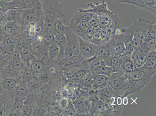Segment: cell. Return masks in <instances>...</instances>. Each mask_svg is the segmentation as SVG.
<instances>
[{
	"instance_id": "d6986e66",
	"label": "cell",
	"mask_w": 156,
	"mask_h": 116,
	"mask_svg": "<svg viewBox=\"0 0 156 116\" xmlns=\"http://www.w3.org/2000/svg\"><path fill=\"white\" fill-rule=\"evenodd\" d=\"M140 47L141 48L143 52L147 55L150 52L156 51V48L152 47L151 45L147 42H143L140 45Z\"/></svg>"
},
{
	"instance_id": "7a4b0ae2",
	"label": "cell",
	"mask_w": 156,
	"mask_h": 116,
	"mask_svg": "<svg viewBox=\"0 0 156 116\" xmlns=\"http://www.w3.org/2000/svg\"><path fill=\"white\" fill-rule=\"evenodd\" d=\"M43 3V27L51 32L55 21L65 18L63 7L59 0H44Z\"/></svg>"
},
{
	"instance_id": "44dd1931",
	"label": "cell",
	"mask_w": 156,
	"mask_h": 116,
	"mask_svg": "<svg viewBox=\"0 0 156 116\" xmlns=\"http://www.w3.org/2000/svg\"><path fill=\"white\" fill-rule=\"evenodd\" d=\"M156 58L155 59H147L145 63L142 67L147 69H156Z\"/></svg>"
},
{
	"instance_id": "7c38bea8",
	"label": "cell",
	"mask_w": 156,
	"mask_h": 116,
	"mask_svg": "<svg viewBox=\"0 0 156 116\" xmlns=\"http://www.w3.org/2000/svg\"><path fill=\"white\" fill-rule=\"evenodd\" d=\"M100 45L101 49L100 54L98 56L104 61L105 64L108 66L111 58L114 55L112 49L108 42Z\"/></svg>"
},
{
	"instance_id": "7402d4cb",
	"label": "cell",
	"mask_w": 156,
	"mask_h": 116,
	"mask_svg": "<svg viewBox=\"0 0 156 116\" xmlns=\"http://www.w3.org/2000/svg\"><path fill=\"white\" fill-rule=\"evenodd\" d=\"M27 92L28 90L26 85L23 84L20 85L17 90V93L18 96H20V97H24V96L26 95L27 94Z\"/></svg>"
},
{
	"instance_id": "6da1fadb",
	"label": "cell",
	"mask_w": 156,
	"mask_h": 116,
	"mask_svg": "<svg viewBox=\"0 0 156 116\" xmlns=\"http://www.w3.org/2000/svg\"><path fill=\"white\" fill-rule=\"evenodd\" d=\"M156 70V69L141 67L128 73V78L125 82L127 89V95L142 90L155 74Z\"/></svg>"
},
{
	"instance_id": "277c9868",
	"label": "cell",
	"mask_w": 156,
	"mask_h": 116,
	"mask_svg": "<svg viewBox=\"0 0 156 116\" xmlns=\"http://www.w3.org/2000/svg\"><path fill=\"white\" fill-rule=\"evenodd\" d=\"M128 78V73L124 71L116 72L108 77V84L115 93L127 96V89L125 82Z\"/></svg>"
},
{
	"instance_id": "ac0fdd59",
	"label": "cell",
	"mask_w": 156,
	"mask_h": 116,
	"mask_svg": "<svg viewBox=\"0 0 156 116\" xmlns=\"http://www.w3.org/2000/svg\"><path fill=\"white\" fill-rule=\"evenodd\" d=\"M156 23H154L147 32L144 38V42H147L153 39H156Z\"/></svg>"
},
{
	"instance_id": "2e32d148",
	"label": "cell",
	"mask_w": 156,
	"mask_h": 116,
	"mask_svg": "<svg viewBox=\"0 0 156 116\" xmlns=\"http://www.w3.org/2000/svg\"><path fill=\"white\" fill-rule=\"evenodd\" d=\"M3 88L9 92H12L16 87V83L15 80L10 78H5L1 80Z\"/></svg>"
},
{
	"instance_id": "4316f807",
	"label": "cell",
	"mask_w": 156,
	"mask_h": 116,
	"mask_svg": "<svg viewBox=\"0 0 156 116\" xmlns=\"http://www.w3.org/2000/svg\"><path fill=\"white\" fill-rule=\"evenodd\" d=\"M1 37L0 36V43H1Z\"/></svg>"
},
{
	"instance_id": "ba28073f",
	"label": "cell",
	"mask_w": 156,
	"mask_h": 116,
	"mask_svg": "<svg viewBox=\"0 0 156 116\" xmlns=\"http://www.w3.org/2000/svg\"><path fill=\"white\" fill-rule=\"evenodd\" d=\"M108 2H105V0H103L101 3H89L87 5L88 7V9H83L80 8L78 10L82 12H91L99 17L114 13L108 9Z\"/></svg>"
},
{
	"instance_id": "cb8c5ba5",
	"label": "cell",
	"mask_w": 156,
	"mask_h": 116,
	"mask_svg": "<svg viewBox=\"0 0 156 116\" xmlns=\"http://www.w3.org/2000/svg\"><path fill=\"white\" fill-rule=\"evenodd\" d=\"M24 75V78L27 81H30L33 79V73L29 70H27L25 71Z\"/></svg>"
},
{
	"instance_id": "ffe728a7",
	"label": "cell",
	"mask_w": 156,
	"mask_h": 116,
	"mask_svg": "<svg viewBox=\"0 0 156 116\" xmlns=\"http://www.w3.org/2000/svg\"><path fill=\"white\" fill-rule=\"evenodd\" d=\"M23 107V102L22 99L19 96H16L15 97L14 103V109L17 111H22Z\"/></svg>"
},
{
	"instance_id": "5bb4252c",
	"label": "cell",
	"mask_w": 156,
	"mask_h": 116,
	"mask_svg": "<svg viewBox=\"0 0 156 116\" xmlns=\"http://www.w3.org/2000/svg\"><path fill=\"white\" fill-rule=\"evenodd\" d=\"M137 68L131 56H125L122 57V70L125 73H129L134 71Z\"/></svg>"
},
{
	"instance_id": "9a60e30c",
	"label": "cell",
	"mask_w": 156,
	"mask_h": 116,
	"mask_svg": "<svg viewBox=\"0 0 156 116\" xmlns=\"http://www.w3.org/2000/svg\"><path fill=\"white\" fill-rule=\"evenodd\" d=\"M122 57L114 54L111 58L108 66L111 67L115 72L122 71Z\"/></svg>"
},
{
	"instance_id": "9c48e42d",
	"label": "cell",
	"mask_w": 156,
	"mask_h": 116,
	"mask_svg": "<svg viewBox=\"0 0 156 116\" xmlns=\"http://www.w3.org/2000/svg\"><path fill=\"white\" fill-rule=\"evenodd\" d=\"M39 2V0H8L10 9H30Z\"/></svg>"
},
{
	"instance_id": "4fadbf2b",
	"label": "cell",
	"mask_w": 156,
	"mask_h": 116,
	"mask_svg": "<svg viewBox=\"0 0 156 116\" xmlns=\"http://www.w3.org/2000/svg\"><path fill=\"white\" fill-rule=\"evenodd\" d=\"M93 74V86L96 89H103L108 83V77L103 75L92 73Z\"/></svg>"
},
{
	"instance_id": "8992f818",
	"label": "cell",
	"mask_w": 156,
	"mask_h": 116,
	"mask_svg": "<svg viewBox=\"0 0 156 116\" xmlns=\"http://www.w3.org/2000/svg\"><path fill=\"white\" fill-rule=\"evenodd\" d=\"M80 53L79 56L85 60L98 56L100 54L101 46L80 37Z\"/></svg>"
},
{
	"instance_id": "484cf974",
	"label": "cell",
	"mask_w": 156,
	"mask_h": 116,
	"mask_svg": "<svg viewBox=\"0 0 156 116\" xmlns=\"http://www.w3.org/2000/svg\"><path fill=\"white\" fill-rule=\"evenodd\" d=\"M1 74H0V83H1Z\"/></svg>"
},
{
	"instance_id": "603a6c76",
	"label": "cell",
	"mask_w": 156,
	"mask_h": 116,
	"mask_svg": "<svg viewBox=\"0 0 156 116\" xmlns=\"http://www.w3.org/2000/svg\"><path fill=\"white\" fill-rule=\"evenodd\" d=\"M31 106L29 102L26 101L23 102V112L25 115H28L30 113Z\"/></svg>"
},
{
	"instance_id": "52a82bcc",
	"label": "cell",
	"mask_w": 156,
	"mask_h": 116,
	"mask_svg": "<svg viewBox=\"0 0 156 116\" xmlns=\"http://www.w3.org/2000/svg\"><path fill=\"white\" fill-rule=\"evenodd\" d=\"M68 27L75 34L84 39L87 31L90 27V25L89 22L81 19L75 13L70 20Z\"/></svg>"
},
{
	"instance_id": "5b68a950",
	"label": "cell",
	"mask_w": 156,
	"mask_h": 116,
	"mask_svg": "<svg viewBox=\"0 0 156 116\" xmlns=\"http://www.w3.org/2000/svg\"><path fill=\"white\" fill-rule=\"evenodd\" d=\"M66 39V44L65 48V54L69 58L76 57L80 53V37L69 27L65 32Z\"/></svg>"
},
{
	"instance_id": "3957f363",
	"label": "cell",
	"mask_w": 156,
	"mask_h": 116,
	"mask_svg": "<svg viewBox=\"0 0 156 116\" xmlns=\"http://www.w3.org/2000/svg\"><path fill=\"white\" fill-rule=\"evenodd\" d=\"M155 22L140 18L135 22L131 27V33L133 36L132 42L134 50L140 47L144 42L146 34Z\"/></svg>"
},
{
	"instance_id": "e0dca14e",
	"label": "cell",
	"mask_w": 156,
	"mask_h": 116,
	"mask_svg": "<svg viewBox=\"0 0 156 116\" xmlns=\"http://www.w3.org/2000/svg\"><path fill=\"white\" fill-rule=\"evenodd\" d=\"M115 72H116L111 67L107 66L105 63L92 73L103 75L109 77L112 73H114Z\"/></svg>"
},
{
	"instance_id": "30bf717a",
	"label": "cell",
	"mask_w": 156,
	"mask_h": 116,
	"mask_svg": "<svg viewBox=\"0 0 156 116\" xmlns=\"http://www.w3.org/2000/svg\"><path fill=\"white\" fill-rule=\"evenodd\" d=\"M126 3L141 7L156 14V0H127Z\"/></svg>"
},
{
	"instance_id": "d4e9b609",
	"label": "cell",
	"mask_w": 156,
	"mask_h": 116,
	"mask_svg": "<svg viewBox=\"0 0 156 116\" xmlns=\"http://www.w3.org/2000/svg\"><path fill=\"white\" fill-rule=\"evenodd\" d=\"M147 42L152 47L156 48V39H151Z\"/></svg>"
},
{
	"instance_id": "8fae6325",
	"label": "cell",
	"mask_w": 156,
	"mask_h": 116,
	"mask_svg": "<svg viewBox=\"0 0 156 116\" xmlns=\"http://www.w3.org/2000/svg\"><path fill=\"white\" fill-rule=\"evenodd\" d=\"M131 58L137 68L142 67L147 59V55L140 47L135 49L131 55Z\"/></svg>"
}]
</instances>
